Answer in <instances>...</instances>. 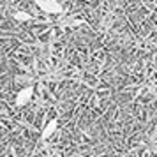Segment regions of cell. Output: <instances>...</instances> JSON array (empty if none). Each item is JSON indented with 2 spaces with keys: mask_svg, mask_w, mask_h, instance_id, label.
<instances>
[{
  "mask_svg": "<svg viewBox=\"0 0 157 157\" xmlns=\"http://www.w3.org/2000/svg\"><path fill=\"white\" fill-rule=\"evenodd\" d=\"M14 20L16 21H29L30 16L27 13H14Z\"/></svg>",
  "mask_w": 157,
  "mask_h": 157,
  "instance_id": "cell-4",
  "label": "cell"
},
{
  "mask_svg": "<svg viewBox=\"0 0 157 157\" xmlns=\"http://www.w3.org/2000/svg\"><path fill=\"white\" fill-rule=\"evenodd\" d=\"M34 95V86H25L16 95V106H27Z\"/></svg>",
  "mask_w": 157,
  "mask_h": 157,
  "instance_id": "cell-2",
  "label": "cell"
},
{
  "mask_svg": "<svg viewBox=\"0 0 157 157\" xmlns=\"http://www.w3.org/2000/svg\"><path fill=\"white\" fill-rule=\"evenodd\" d=\"M34 4L46 14H60L64 11L62 4L58 0H34Z\"/></svg>",
  "mask_w": 157,
  "mask_h": 157,
  "instance_id": "cell-1",
  "label": "cell"
},
{
  "mask_svg": "<svg viewBox=\"0 0 157 157\" xmlns=\"http://www.w3.org/2000/svg\"><path fill=\"white\" fill-rule=\"evenodd\" d=\"M57 127H58V120H57V118H51V120L48 122L46 125H44L43 132H41V138H43V140H48V138H51V136L55 134Z\"/></svg>",
  "mask_w": 157,
  "mask_h": 157,
  "instance_id": "cell-3",
  "label": "cell"
}]
</instances>
